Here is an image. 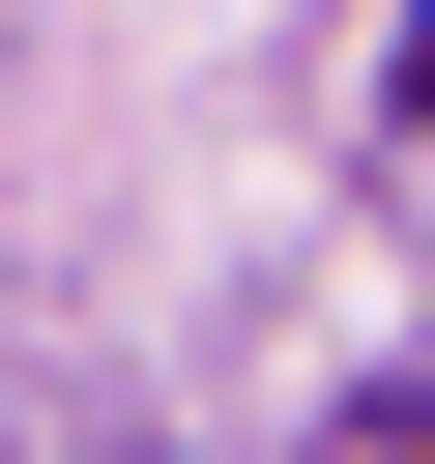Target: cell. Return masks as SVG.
Listing matches in <instances>:
<instances>
[{"instance_id": "obj_1", "label": "cell", "mask_w": 435, "mask_h": 464, "mask_svg": "<svg viewBox=\"0 0 435 464\" xmlns=\"http://www.w3.org/2000/svg\"><path fill=\"white\" fill-rule=\"evenodd\" d=\"M406 87H435V29H406Z\"/></svg>"}]
</instances>
